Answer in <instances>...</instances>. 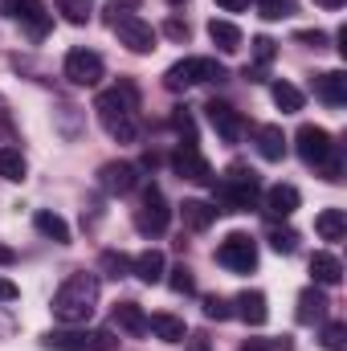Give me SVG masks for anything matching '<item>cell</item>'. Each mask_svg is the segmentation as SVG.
Returning a JSON list of instances; mask_svg holds the SVG:
<instances>
[{"label":"cell","instance_id":"obj_10","mask_svg":"<svg viewBox=\"0 0 347 351\" xmlns=\"http://www.w3.org/2000/svg\"><path fill=\"white\" fill-rule=\"evenodd\" d=\"M4 16H8V21H16L33 41H41V37L49 33V25H53V16H49L45 0H4Z\"/></svg>","mask_w":347,"mask_h":351},{"label":"cell","instance_id":"obj_7","mask_svg":"<svg viewBox=\"0 0 347 351\" xmlns=\"http://www.w3.org/2000/svg\"><path fill=\"white\" fill-rule=\"evenodd\" d=\"M106 25L115 29L119 45H127L131 53H152L156 49V29L139 12H106Z\"/></svg>","mask_w":347,"mask_h":351},{"label":"cell","instance_id":"obj_45","mask_svg":"<svg viewBox=\"0 0 347 351\" xmlns=\"http://www.w3.org/2000/svg\"><path fill=\"white\" fill-rule=\"evenodd\" d=\"M0 127H8V131H12V119H8V106H4V98H0Z\"/></svg>","mask_w":347,"mask_h":351},{"label":"cell","instance_id":"obj_35","mask_svg":"<svg viewBox=\"0 0 347 351\" xmlns=\"http://www.w3.org/2000/svg\"><path fill=\"white\" fill-rule=\"evenodd\" d=\"M168 286H172L176 294H196V282H192V269H188V265L168 269Z\"/></svg>","mask_w":347,"mask_h":351},{"label":"cell","instance_id":"obj_15","mask_svg":"<svg viewBox=\"0 0 347 351\" xmlns=\"http://www.w3.org/2000/svg\"><path fill=\"white\" fill-rule=\"evenodd\" d=\"M327 294H323V286H307L302 294H298V311H294V319L302 323V327H315V323H327Z\"/></svg>","mask_w":347,"mask_h":351},{"label":"cell","instance_id":"obj_6","mask_svg":"<svg viewBox=\"0 0 347 351\" xmlns=\"http://www.w3.org/2000/svg\"><path fill=\"white\" fill-rule=\"evenodd\" d=\"M49 351H115L110 331H94V327H58L45 335Z\"/></svg>","mask_w":347,"mask_h":351},{"label":"cell","instance_id":"obj_31","mask_svg":"<svg viewBox=\"0 0 347 351\" xmlns=\"http://www.w3.org/2000/svg\"><path fill=\"white\" fill-rule=\"evenodd\" d=\"M265 237H270V245H274L278 254H294V250H298V233H294V229H286V225L278 229V225L270 221V229H265Z\"/></svg>","mask_w":347,"mask_h":351},{"label":"cell","instance_id":"obj_27","mask_svg":"<svg viewBox=\"0 0 347 351\" xmlns=\"http://www.w3.org/2000/svg\"><path fill=\"white\" fill-rule=\"evenodd\" d=\"M33 225H37V233H41V237H49V241H58V245H66V241H70V225H66L58 213H49V208H41V213L33 217Z\"/></svg>","mask_w":347,"mask_h":351},{"label":"cell","instance_id":"obj_42","mask_svg":"<svg viewBox=\"0 0 347 351\" xmlns=\"http://www.w3.org/2000/svg\"><path fill=\"white\" fill-rule=\"evenodd\" d=\"M217 4H221L225 12H246V8H250V0H217Z\"/></svg>","mask_w":347,"mask_h":351},{"label":"cell","instance_id":"obj_44","mask_svg":"<svg viewBox=\"0 0 347 351\" xmlns=\"http://www.w3.org/2000/svg\"><path fill=\"white\" fill-rule=\"evenodd\" d=\"M12 262H16V254H12L8 245H0V265H12Z\"/></svg>","mask_w":347,"mask_h":351},{"label":"cell","instance_id":"obj_40","mask_svg":"<svg viewBox=\"0 0 347 351\" xmlns=\"http://www.w3.org/2000/svg\"><path fill=\"white\" fill-rule=\"evenodd\" d=\"M278 348H282L278 339H246L241 343V351H278Z\"/></svg>","mask_w":347,"mask_h":351},{"label":"cell","instance_id":"obj_4","mask_svg":"<svg viewBox=\"0 0 347 351\" xmlns=\"http://www.w3.org/2000/svg\"><path fill=\"white\" fill-rule=\"evenodd\" d=\"M294 152H298V160H302L307 168L323 172V180H339V176H344L339 143H335L323 127H315V123L298 127V135H294Z\"/></svg>","mask_w":347,"mask_h":351},{"label":"cell","instance_id":"obj_43","mask_svg":"<svg viewBox=\"0 0 347 351\" xmlns=\"http://www.w3.org/2000/svg\"><path fill=\"white\" fill-rule=\"evenodd\" d=\"M315 4H319V8H327V12H335V8H344L347 0H315Z\"/></svg>","mask_w":347,"mask_h":351},{"label":"cell","instance_id":"obj_12","mask_svg":"<svg viewBox=\"0 0 347 351\" xmlns=\"http://www.w3.org/2000/svg\"><path fill=\"white\" fill-rule=\"evenodd\" d=\"M66 78H70L74 86H98V82L106 78L102 53H94V49H86V45L70 49V53H66Z\"/></svg>","mask_w":347,"mask_h":351},{"label":"cell","instance_id":"obj_5","mask_svg":"<svg viewBox=\"0 0 347 351\" xmlns=\"http://www.w3.org/2000/svg\"><path fill=\"white\" fill-rule=\"evenodd\" d=\"M221 78H225V66L217 58H180L164 74V86L188 90V86H204V82H221Z\"/></svg>","mask_w":347,"mask_h":351},{"label":"cell","instance_id":"obj_34","mask_svg":"<svg viewBox=\"0 0 347 351\" xmlns=\"http://www.w3.org/2000/svg\"><path fill=\"white\" fill-rule=\"evenodd\" d=\"M258 12L265 21H282V16H294V0H258Z\"/></svg>","mask_w":347,"mask_h":351},{"label":"cell","instance_id":"obj_23","mask_svg":"<svg viewBox=\"0 0 347 351\" xmlns=\"http://www.w3.org/2000/svg\"><path fill=\"white\" fill-rule=\"evenodd\" d=\"M311 274H315V286H339L344 282V262L335 254H315L311 258Z\"/></svg>","mask_w":347,"mask_h":351},{"label":"cell","instance_id":"obj_13","mask_svg":"<svg viewBox=\"0 0 347 351\" xmlns=\"http://www.w3.org/2000/svg\"><path fill=\"white\" fill-rule=\"evenodd\" d=\"M98 184H102V192H110V196H127V192L139 188V168L127 164V160H110V164L98 168Z\"/></svg>","mask_w":347,"mask_h":351},{"label":"cell","instance_id":"obj_16","mask_svg":"<svg viewBox=\"0 0 347 351\" xmlns=\"http://www.w3.org/2000/svg\"><path fill=\"white\" fill-rule=\"evenodd\" d=\"M261 200H265L270 221H278V217L286 221V217L298 208V200H302V196H298V188H294V184H274L270 192H261Z\"/></svg>","mask_w":347,"mask_h":351},{"label":"cell","instance_id":"obj_22","mask_svg":"<svg viewBox=\"0 0 347 351\" xmlns=\"http://www.w3.org/2000/svg\"><path fill=\"white\" fill-rule=\"evenodd\" d=\"M110 319H115V327L127 331V335H143V331H147V315H143L139 302H119Z\"/></svg>","mask_w":347,"mask_h":351},{"label":"cell","instance_id":"obj_37","mask_svg":"<svg viewBox=\"0 0 347 351\" xmlns=\"http://www.w3.org/2000/svg\"><path fill=\"white\" fill-rule=\"evenodd\" d=\"M204 315H208V319H229L233 311H229V302H225V298H217V294H213V298H204Z\"/></svg>","mask_w":347,"mask_h":351},{"label":"cell","instance_id":"obj_33","mask_svg":"<svg viewBox=\"0 0 347 351\" xmlns=\"http://www.w3.org/2000/svg\"><path fill=\"white\" fill-rule=\"evenodd\" d=\"M98 265H102L110 278H127V274H131V258H127V254H115V250H106Z\"/></svg>","mask_w":347,"mask_h":351},{"label":"cell","instance_id":"obj_1","mask_svg":"<svg viewBox=\"0 0 347 351\" xmlns=\"http://www.w3.org/2000/svg\"><path fill=\"white\" fill-rule=\"evenodd\" d=\"M94 114H98V123H102V131L110 139H119V143H135L139 139V127H143L139 123V90L131 82L102 90L94 98Z\"/></svg>","mask_w":347,"mask_h":351},{"label":"cell","instance_id":"obj_21","mask_svg":"<svg viewBox=\"0 0 347 351\" xmlns=\"http://www.w3.org/2000/svg\"><path fill=\"white\" fill-rule=\"evenodd\" d=\"M180 217H184V225H188L192 233H204V229L217 221V208H213L208 200H184V204H180Z\"/></svg>","mask_w":347,"mask_h":351},{"label":"cell","instance_id":"obj_36","mask_svg":"<svg viewBox=\"0 0 347 351\" xmlns=\"http://www.w3.org/2000/svg\"><path fill=\"white\" fill-rule=\"evenodd\" d=\"M344 335H347L344 323H327V327H323V348H327V351H344L347 348Z\"/></svg>","mask_w":347,"mask_h":351},{"label":"cell","instance_id":"obj_3","mask_svg":"<svg viewBox=\"0 0 347 351\" xmlns=\"http://www.w3.org/2000/svg\"><path fill=\"white\" fill-rule=\"evenodd\" d=\"M261 200V180L254 168L233 164L221 180H213V208L217 213H250Z\"/></svg>","mask_w":347,"mask_h":351},{"label":"cell","instance_id":"obj_2","mask_svg":"<svg viewBox=\"0 0 347 351\" xmlns=\"http://www.w3.org/2000/svg\"><path fill=\"white\" fill-rule=\"evenodd\" d=\"M94 306H98V274L78 269V274H70V278L58 286L49 311H53V319H58L62 327H86L90 315H94Z\"/></svg>","mask_w":347,"mask_h":351},{"label":"cell","instance_id":"obj_17","mask_svg":"<svg viewBox=\"0 0 347 351\" xmlns=\"http://www.w3.org/2000/svg\"><path fill=\"white\" fill-rule=\"evenodd\" d=\"M233 315L241 319V323H250V327H261L265 319H270V306H265V294L261 290H246V294H237L233 298Z\"/></svg>","mask_w":347,"mask_h":351},{"label":"cell","instance_id":"obj_9","mask_svg":"<svg viewBox=\"0 0 347 351\" xmlns=\"http://www.w3.org/2000/svg\"><path fill=\"white\" fill-rule=\"evenodd\" d=\"M217 265L233 269V274H250L258 269V241L250 233H229L221 245H217Z\"/></svg>","mask_w":347,"mask_h":351},{"label":"cell","instance_id":"obj_38","mask_svg":"<svg viewBox=\"0 0 347 351\" xmlns=\"http://www.w3.org/2000/svg\"><path fill=\"white\" fill-rule=\"evenodd\" d=\"M294 37H298L302 45H315V49H323V45H327V33H323V29H298Z\"/></svg>","mask_w":347,"mask_h":351},{"label":"cell","instance_id":"obj_30","mask_svg":"<svg viewBox=\"0 0 347 351\" xmlns=\"http://www.w3.org/2000/svg\"><path fill=\"white\" fill-rule=\"evenodd\" d=\"M270 94H274V102H278V110H282V114L302 110V90H298V86H290V82H282V78H278V82L270 86Z\"/></svg>","mask_w":347,"mask_h":351},{"label":"cell","instance_id":"obj_11","mask_svg":"<svg viewBox=\"0 0 347 351\" xmlns=\"http://www.w3.org/2000/svg\"><path fill=\"white\" fill-rule=\"evenodd\" d=\"M172 172L180 180H192V184H213L217 176H213V164L200 156V147H196V139H180V147L172 152Z\"/></svg>","mask_w":347,"mask_h":351},{"label":"cell","instance_id":"obj_8","mask_svg":"<svg viewBox=\"0 0 347 351\" xmlns=\"http://www.w3.org/2000/svg\"><path fill=\"white\" fill-rule=\"evenodd\" d=\"M168 225H172V208H168L160 184H143V196H139V208H135V229L143 237H160Z\"/></svg>","mask_w":347,"mask_h":351},{"label":"cell","instance_id":"obj_32","mask_svg":"<svg viewBox=\"0 0 347 351\" xmlns=\"http://www.w3.org/2000/svg\"><path fill=\"white\" fill-rule=\"evenodd\" d=\"M58 12H62L70 25H86L90 21V0H58Z\"/></svg>","mask_w":347,"mask_h":351},{"label":"cell","instance_id":"obj_24","mask_svg":"<svg viewBox=\"0 0 347 351\" xmlns=\"http://www.w3.org/2000/svg\"><path fill=\"white\" fill-rule=\"evenodd\" d=\"M315 233H319L323 241H344L347 213H344V208H323V213L315 217Z\"/></svg>","mask_w":347,"mask_h":351},{"label":"cell","instance_id":"obj_20","mask_svg":"<svg viewBox=\"0 0 347 351\" xmlns=\"http://www.w3.org/2000/svg\"><path fill=\"white\" fill-rule=\"evenodd\" d=\"M164 269H168V262H164L160 250H143L139 258H131V274H135L139 282H147V286L164 282Z\"/></svg>","mask_w":347,"mask_h":351},{"label":"cell","instance_id":"obj_26","mask_svg":"<svg viewBox=\"0 0 347 351\" xmlns=\"http://www.w3.org/2000/svg\"><path fill=\"white\" fill-rule=\"evenodd\" d=\"M208 37H213V45L221 49V53H237L241 49V29L233 25V21H208Z\"/></svg>","mask_w":347,"mask_h":351},{"label":"cell","instance_id":"obj_46","mask_svg":"<svg viewBox=\"0 0 347 351\" xmlns=\"http://www.w3.org/2000/svg\"><path fill=\"white\" fill-rule=\"evenodd\" d=\"M172 4H180V0H172Z\"/></svg>","mask_w":347,"mask_h":351},{"label":"cell","instance_id":"obj_19","mask_svg":"<svg viewBox=\"0 0 347 351\" xmlns=\"http://www.w3.org/2000/svg\"><path fill=\"white\" fill-rule=\"evenodd\" d=\"M254 139H258V156H261V160L278 164V160L286 156V135H282V127H274V123H261L258 131H254Z\"/></svg>","mask_w":347,"mask_h":351},{"label":"cell","instance_id":"obj_18","mask_svg":"<svg viewBox=\"0 0 347 351\" xmlns=\"http://www.w3.org/2000/svg\"><path fill=\"white\" fill-rule=\"evenodd\" d=\"M315 94H319L327 106H344V102H347V74H344V70L315 74Z\"/></svg>","mask_w":347,"mask_h":351},{"label":"cell","instance_id":"obj_39","mask_svg":"<svg viewBox=\"0 0 347 351\" xmlns=\"http://www.w3.org/2000/svg\"><path fill=\"white\" fill-rule=\"evenodd\" d=\"M164 33H168V37H172V41H188V25H184V21H180V16H172V21H168V25H164Z\"/></svg>","mask_w":347,"mask_h":351},{"label":"cell","instance_id":"obj_28","mask_svg":"<svg viewBox=\"0 0 347 351\" xmlns=\"http://www.w3.org/2000/svg\"><path fill=\"white\" fill-rule=\"evenodd\" d=\"M147 331H156L164 343H184V335H188L184 319H176V315H152L147 319Z\"/></svg>","mask_w":347,"mask_h":351},{"label":"cell","instance_id":"obj_29","mask_svg":"<svg viewBox=\"0 0 347 351\" xmlns=\"http://www.w3.org/2000/svg\"><path fill=\"white\" fill-rule=\"evenodd\" d=\"M25 172H29V164H25V156H21V147H12V143H4L0 147V176L4 180H25Z\"/></svg>","mask_w":347,"mask_h":351},{"label":"cell","instance_id":"obj_41","mask_svg":"<svg viewBox=\"0 0 347 351\" xmlns=\"http://www.w3.org/2000/svg\"><path fill=\"white\" fill-rule=\"evenodd\" d=\"M16 282H8V278H0V302H16Z\"/></svg>","mask_w":347,"mask_h":351},{"label":"cell","instance_id":"obj_14","mask_svg":"<svg viewBox=\"0 0 347 351\" xmlns=\"http://www.w3.org/2000/svg\"><path fill=\"white\" fill-rule=\"evenodd\" d=\"M204 114H208V123H213V131L225 139V143H237L241 135H246V119H241V110H233L229 102H221V98H213L208 106H204Z\"/></svg>","mask_w":347,"mask_h":351},{"label":"cell","instance_id":"obj_25","mask_svg":"<svg viewBox=\"0 0 347 351\" xmlns=\"http://www.w3.org/2000/svg\"><path fill=\"white\" fill-rule=\"evenodd\" d=\"M274 58H278V41H270V37H254V66H246V78H250V82H261Z\"/></svg>","mask_w":347,"mask_h":351}]
</instances>
